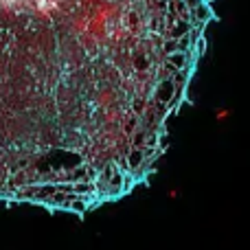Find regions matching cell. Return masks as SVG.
Segmentation results:
<instances>
[{
  "label": "cell",
  "instance_id": "1",
  "mask_svg": "<svg viewBox=\"0 0 250 250\" xmlns=\"http://www.w3.org/2000/svg\"><path fill=\"white\" fill-rule=\"evenodd\" d=\"M213 20V0H0V202L82 215L145 185Z\"/></svg>",
  "mask_w": 250,
  "mask_h": 250
}]
</instances>
